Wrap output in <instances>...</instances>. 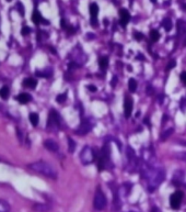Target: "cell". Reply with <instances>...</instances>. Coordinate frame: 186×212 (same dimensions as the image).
<instances>
[{"instance_id":"obj_30","label":"cell","mask_w":186,"mask_h":212,"mask_svg":"<svg viewBox=\"0 0 186 212\" xmlns=\"http://www.w3.org/2000/svg\"><path fill=\"white\" fill-rule=\"evenodd\" d=\"M135 39L137 40V41H141V40L144 39V34L142 33H139V32H135Z\"/></svg>"},{"instance_id":"obj_4","label":"cell","mask_w":186,"mask_h":212,"mask_svg":"<svg viewBox=\"0 0 186 212\" xmlns=\"http://www.w3.org/2000/svg\"><path fill=\"white\" fill-rule=\"evenodd\" d=\"M95 158V155L93 153L92 147H90L89 145H85L83 148H82L81 153H80V161L83 165H89L91 163H93Z\"/></svg>"},{"instance_id":"obj_20","label":"cell","mask_w":186,"mask_h":212,"mask_svg":"<svg viewBox=\"0 0 186 212\" xmlns=\"http://www.w3.org/2000/svg\"><path fill=\"white\" fill-rule=\"evenodd\" d=\"M128 88H129V90H130L132 93L136 91V89H137V81H136L134 78H130L129 81H128Z\"/></svg>"},{"instance_id":"obj_39","label":"cell","mask_w":186,"mask_h":212,"mask_svg":"<svg viewBox=\"0 0 186 212\" xmlns=\"http://www.w3.org/2000/svg\"><path fill=\"white\" fill-rule=\"evenodd\" d=\"M104 24L105 25H107V24H109V21H107V20H104Z\"/></svg>"},{"instance_id":"obj_18","label":"cell","mask_w":186,"mask_h":212,"mask_svg":"<svg viewBox=\"0 0 186 212\" xmlns=\"http://www.w3.org/2000/svg\"><path fill=\"white\" fill-rule=\"evenodd\" d=\"M99 64H100V67H101L102 69L107 68V66H109V58L105 57V56H102L99 59Z\"/></svg>"},{"instance_id":"obj_38","label":"cell","mask_w":186,"mask_h":212,"mask_svg":"<svg viewBox=\"0 0 186 212\" xmlns=\"http://www.w3.org/2000/svg\"><path fill=\"white\" fill-rule=\"evenodd\" d=\"M87 38H88L89 40H92L93 38H94V35L91 34V33H88V34H87Z\"/></svg>"},{"instance_id":"obj_1","label":"cell","mask_w":186,"mask_h":212,"mask_svg":"<svg viewBox=\"0 0 186 212\" xmlns=\"http://www.w3.org/2000/svg\"><path fill=\"white\" fill-rule=\"evenodd\" d=\"M142 177L148 180V191L153 192L164 180L165 174L162 168H155L153 166L146 164L141 168Z\"/></svg>"},{"instance_id":"obj_9","label":"cell","mask_w":186,"mask_h":212,"mask_svg":"<svg viewBox=\"0 0 186 212\" xmlns=\"http://www.w3.org/2000/svg\"><path fill=\"white\" fill-rule=\"evenodd\" d=\"M32 20H33V22H34L35 24H39V23L48 24L49 23L47 20L43 19V17L41 16V13H39L37 10H35V11L33 12V14H32Z\"/></svg>"},{"instance_id":"obj_14","label":"cell","mask_w":186,"mask_h":212,"mask_svg":"<svg viewBox=\"0 0 186 212\" xmlns=\"http://www.w3.org/2000/svg\"><path fill=\"white\" fill-rule=\"evenodd\" d=\"M23 85L25 86V87H27V88H35L36 87V85H37V81L35 80L34 78H25L23 80Z\"/></svg>"},{"instance_id":"obj_5","label":"cell","mask_w":186,"mask_h":212,"mask_svg":"<svg viewBox=\"0 0 186 212\" xmlns=\"http://www.w3.org/2000/svg\"><path fill=\"white\" fill-rule=\"evenodd\" d=\"M94 208L97 210H103L106 205V198H105L104 193L102 191L101 189L99 188L95 192V196H94Z\"/></svg>"},{"instance_id":"obj_34","label":"cell","mask_w":186,"mask_h":212,"mask_svg":"<svg viewBox=\"0 0 186 212\" xmlns=\"http://www.w3.org/2000/svg\"><path fill=\"white\" fill-rule=\"evenodd\" d=\"M88 89H89L91 93H95V91H97V87H95V86H93V85L88 86Z\"/></svg>"},{"instance_id":"obj_6","label":"cell","mask_w":186,"mask_h":212,"mask_svg":"<svg viewBox=\"0 0 186 212\" xmlns=\"http://www.w3.org/2000/svg\"><path fill=\"white\" fill-rule=\"evenodd\" d=\"M183 192L182 191H176L174 192L170 198V204H171V208L176 210V209H180L181 207V202H182V199H183Z\"/></svg>"},{"instance_id":"obj_32","label":"cell","mask_w":186,"mask_h":212,"mask_svg":"<svg viewBox=\"0 0 186 212\" xmlns=\"http://www.w3.org/2000/svg\"><path fill=\"white\" fill-rule=\"evenodd\" d=\"M181 80L183 81L184 85H186V72H183V73L181 74Z\"/></svg>"},{"instance_id":"obj_15","label":"cell","mask_w":186,"mask_h":212,"mask_svg":"<svg viewBox=\"0 0 186 212\" xmlns=\"http://www.w3.org/2000/svg\"><path fill=\"white\" fill-rule=\"evenodd\" d=\"M97 13H99V6L93 2V4H90V14H91V18H97Z\"/></svg>"},{"instance_id":"obj_35","label":"cell","mask_w":186,"mask_h":212,"mask_svg":"<svg viewBox=\"0 0 186 212\" xmlns=\"http://www.w3.org/2000/svg\"><path fill=\"white\" fill-rule=\"evenodd\" d=\"M147 93H148V95H152V93H153V88H152V87H150V86H148Z\"/></svg>"},{"instance_id":"obj_2","label":"cell","mask_w":186,"mask_h":212,"mask_svg":"<svg viewBox=\"0 0 186 212\" xmlns=\"http://www.w3.org/2000/svg\"><path fill=\"white\" fill-rule=\"evenodd\" d=\"M27 167L31 170L35 171V173L41 174V175L46 176L48 178H52V179H56L57 178V170L55 169L51 164L44 162V161L31 163V164L27 165Z\"/></svg>"},{"instance_id":"obj_25","label":"cell","mask_w":186,"mask_h":212,"mask_svg":"<svg viewBox=\"0 0 186 212\" xmlns=\"http://www.w3.org/2000/svg\"><path fill=\"white\" fill-rule=\"evenodd\" d=\"M68 144H69V152L70 153L74 152V150H76V143H74V141L71 139V137H68Z\"/></svg>"},{"instance_id":"obj_8","label":"cell","mask_w":186,"mask_h":212,"mask_svg":"<svg viewBox=\"0 0 186 212\" xmlns=\"http://www.w3.org/2000/svg\"><path fill=\"white\" fill-rule=\"evenodd\" d=\"M119 16H120V20H119V23L122 27H126L130 20V14L129 12L126 10V9H120L119 10Z\"/></svg>"},{"instance_id":"obj_29","label":"cell","mask_w":186,"mask_h":212,"mask_svg":"<svg viewBox=\"0 0 186 212\" xmlns=\"http://www.w3.org/2000/svg\"><path fill=\"white\" fill-rule=\"evenodd\" d=\"M175 65H176V62H175V61H171V62L167 64V68H165V69H167V70H171L172 68H174Z\"/></svg>"},{"instance_id":"obj_40","label":"cell","mask_w":186,"mask_h":212,"mask_svg":"<svg viewBox=\"0 0 186 212\" xmlns=\"http://www.w3.org/2000/svg\"><path fill=\"white\" fill-rule=\"evenodd\" d=\"M151 1H152V2H155V1H157V0H151Z\"/></svg>"},{"instance_id":"obj_12","label":"cell","mask_w":186,"mask_h":212,"mask_svg":"<svg viewBox=\"0 0 186 212\" xmlns=\"http://www.w3.org/2000/svg\"><path fill=\"white\" fill-rule=\"evenodd\" d=\"M16 100L19 101V103L21 104H26L32 100V97L30 96L29 93H20L19 96L16 97Z\"/></svg>"},{"instance_id":"obj_7","label":"cell","mask_w":186,"mask_h":212,"mask_svg":"<svg viewBox=\"0 0 186 212\" xmlns=\"http://www.w3.org/2000/svg\"><path fill=\"white\" fill-rule=\"evenodd\" d=\"M92 127H93L92 122H91L90 120L85 119V120H82V122L80 123V125H79V127L77 129L76 132L80 135H85L92 130Z\"/></svg>"},{"instance_id":"obj_33","label":"cell","mask_w":186,"mask_h":212,"mask_svg":"<svg viewBox=\"0 0 186 212\" xmlns=\"http://www.w3.org/2000/svg\"><path fill=\"white\" fill-rule=\"evenodd\" d=\"M60 25H62V29H66V30H67V27H68V25H67V23H66V20L65 19H62V21H60Z\"/></svg>"},{"instance_id":"obj_17","label":"cell","mask_w":186,"mask_h":212,"mask_svg":"<svg viewBox=\"0 0 186 212\" xmlns=\"http://www.w3.org/2000/svg\"><path fill=\"white\" fill-rule=\"evenodd\" d=\"M9 95H10V89H9V87L4 86L2 88L0 89V97H1L2 99H7L9 97Z\"/></svg>"},{"instance_id":"obj_3","label":"cell","mask_w":186,"mask_h":212,"mask_svg":"<svg viewBox=\"0 0 186 212\" xmlns=\"http://www.w3.org/2000/svg\"><path fill=\"white\" fill-rule=\"evenodd\" d=\"M60 127V116H59L55 110H52L49 116H48V121H47V130L52 132H56Z\"/></svg>"},{"instance_id":"obj_23","label":"cell","mask_w":186,"mask_h":212,"mask_svg":"<svg viewBox=\"0 0 186 212\" xmlns=\"http://www.w3.org/2000/svg\"><path fill=\"white\" fill-rule=\"evenodd\" d=\"M173 132H174V129H169V130H167L165 132H163L162 136H161V140H162V141H165V140H167V137H169V136L173 133Z\"/></svg>"},{"instance_id":"obj_28","label":"cell","mask_w":186,"mask_h":212,"mask_svg":"<svg viewBox=\"0 0 186 212\" xmlns=\"http://www.w3.org/2000/svg\"><path fill=\"white\" fill-rule=\"evenodd\" d=\"M30 32H31V29L29 27H22V30H21V34L22 35H27L30 34Z\"/></svg>"},{"instance_id":"obj_24","label":"cell","mask_w":186,"mask_h":212,"mask_svg":"<svg viewBox=\"0 0 186 212\" xmlns=\"http://www.w3.org/2000/svg\"><path fill=\"white\" fill-rule=\"evenodd\" d=\"M127 157L129 158V161H132V158H135V150H132L130 146H127Z\"/></svg>"},{"instance_id":"obj_37","label":"cell","mask_w":186,"mask_h":212,"mask_svg":"<svg viewBox=\"0 0 186 212\" xmlns=\"http://www.w3.org/2000/svg\"><path fill=\"white\" fill-rule=\"evenodd\" d=\"M116 81H117V78L116 77H113V80H112V86H113V87L116 85Z\"/></svg>"},{"instance_id":"obj_41","label":"cell","mask_w":186,"mask_h":212,"mask_svg":"<svg viewBox=\"0 0 186 212\" xmlns=\"http://www.w3.org/2000/svg\"><path fill=\"white\" fill-rule=\"evenodd\" d=\"M8 1H11V0H8Z\"/></svg>"},{"instance_id":"obj_13","label":"cell","mask_w":186,"mask_h":212,"mask_svg":"<svg viewBox=\"0 0 186 212\" xmlns=\"http://www.w3.org/2000/svg\"><path fill=\"white\" fill-rule=\"evenodd\" d=\"M33 209L36 212H48L51 210V207L45 203H35L33 205Z\"/></svg>"},{"instance_id":"obj_26","label":"cell","mask_w":186,"mask_h":212,"mask_svg":"<svg viewBox=\"0 0 186 212\" xmlns=\"http://www.w3.org/2000/svg\"><path fill=\"white\" fill-rule=\"evenodd\" d=\"M67 99V93H60L58 96L56 97V101L58 102V103H62V102H65Z\"/></svg>"},{"instance_id":"obj_10","label":"cell","mask_w":186,"mask_h":212,"mask_svg":"<svg viewBox=\"0 0 186 212\" xmlns=\"http://www.w3.org/2000/svg\"><path fill=\"white\" fill-rule=\"evenodd\" d=\"M132 101L127 98L126 100H125V103H124V112H125V116L126 118H130L132 116Z\"/></svg>"},{"instance_id":"obj_27","label":"cell","mask_w":186,"mask_h":212,"mask_svg":"<svg viewBox=\"0 0 186 212\" xmlns=\"http://www.w3.org/2000/svg\"><path fill=\"white\" fill-rule=\"evenodd\" d=\"M175 157L177 158V159L186 162V152H177V153H175Z\"/></svg>"},{"instance_id":"obj_21","label":"cell","mask_w":186,"mask_h":212,"mask_svg":"<svg viewBox=\"0 0 186 212\" xmlns=\"http://www.w3.org/2000/svg\"><path fill=\"white\" fill-rule=\"evenodd\" d=\"M162 27L165 29V31H170L172 27H173V24H172V21L170 19H164L162 22Z\"/></svg>"},{"instance_id":"obj_22","label":"cell","mask_w":186,"mask_h":212,"mask_svg":"<svg viewBox=\"0 0 186 212\" xmlns=\"http://www.w3.org/2000/svg\"><path fill=\"white\" fill-rule=\"evenodd\" d=\"M150 38H151L152 42H157L160 38V33L157 31V30H152V31L150 32Z\"/></svg>"},{"instance_id":"obj_31","label":"cell","mask_w":186,"mask_h":212,"mask_svg":"<svg viewBox=\"0 0 186 212\" xmlns=\"http://www.w3.org/2000/svg\"><path fill=\"white\" fill-rule=\"evenodd\" d=\"M16 8H18V10H19L20 14H21V16H24V8H23V6L20 4V2L16 4Z\"/></svg>"},{"instance_id":"obj_19","label":"cell","mask_w":186,"mask_h":212,"mask_svg":"<svg viewBox=\"0 0 186 212\" xmlns=\"http://www.w3.org/2000/svg\"><path fill=\"white\" fill-rule=\"evenodd\" d=\"M39 114H37V113H34V112H33V113L30 114V122H31L34 127H36V125L39 124Z\"/></svg>"},{"instance_id":"obj_11","label":"cell","mask_w":186,"mask_h":212,"mask_svg":"<svg viewBox=\"0 0 186 212\" xmlns=\"http://www.w3.org/2000/svg\"><path fill=\"white\" fill-rule=\"evenodd\" d=\"M44 146L46 147L48 150H52V152H57L59 148L58 144L55 142L54 140H46L45 142H44Z\"/></svg>"},{"instance_id":"obj_36","label":"cell","mask_w":186,"mask_h":212,"mask_svg":"<svg viewBox=\"0 0 186 212\" xmlns=\"http://www.w3.org/2000/svg\"><path fill=\"white\" fill-rule=\"evenodd\" d=\"M150 212H161V210H160L159 208H157V207H153V208H152V210Z\"/></svg>"},{"instance_id":"obj_16","label":"cell","mask_w":186,"mask_h":212,"mask_svg":"<svg viewBox=\"0 0 186 212\" xmlns=\"http://www.w3.org/2000/svg\"><path fill=\"white\" fill-rule=\"evenodd\" d=\"M10 204L6 200L0 199V212H10Z\"/></svg>"}]
</instances>
